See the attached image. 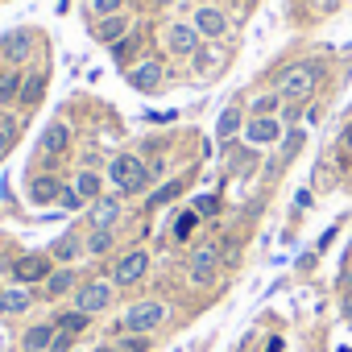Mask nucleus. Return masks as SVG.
Here are the masks:
<instances>
[{
    "label": "nucleus",
    "instance_id": "a878e982",
    "mask_svg": "<svg viewBox=\"0 0 352 352\" xmlns=\"http://www.w3.org/2000/svg\"><path fill=\"white\" fill-rule=\"evenodd\" d=\"M75 191H79V199H96V195H100V174L83 170L79 179H75Z\"/></svg>",
    "mask_w": 352,
    "mask_h": 352
},
{
    "label": "nucleus",
    "instance_id": "ddd939ff",
    "mask_svg": "<svg viewBox=\"0 0 352 352\" xmlns=\"http://www.w3.org/2000/svg\"><path fill=\"white\" fill-rule=\"evenodd\" d=\"M42 96H46V75H42V71H30V75H25V83H21L17 104H21V108H38V104H42Z\"/></svg>",
    "mask_w": 352,
    "mask_h": 352
},
{
    "label": "nucleus",
    "instance_id": "39448f33",
    "mask_svg": "<svg viewBox=\"0 0 352 352\" xmlns=\"http://www.w3.org/2000/svg\"><path fill=\"white\" fill-rule=\"evenodd\" d=\"M108 302H112V286H108V282H87V286H79V294H75V307L87 311V315L104 311Z\"/></svg>",
    "mask_w": 352,
    "mask_h": 352
},
{
    "label": "nucleus",
    "instance_id": "79ce46f5",
    "mask_svg": "<svg viewBox=\"0 0 352 352\" xmlns=\"http://www.w3.org/2000/svg\"><path fill=\"white\" fill-rule=\"evenodd\" d=\"M100 352H112V348H100Z\"/></svg>",
    "mask_w": 352,
    "mask_h": 352
},
{
    "label": "nucleus",
    "instance_id": "2f4dec72",
    "mask_svg": "<svg viewBox=\"0 0 352 352\" xmlns=\"http://www.w3.org/2000/svg\"><path fill=\"white\" fill-rule=\"evenodd\" d=\"M120 5H124V0H91L96 17H112V13H120Z\"/></svg>",
    "mask_w": 352,
    "mask_h": 352
},
{
    "label": "nucleus",
    "instance_id": "f257e3e1",
    "mask_svg": "<svg viewBox=\"0 0 352 352\" xmlns=\"http://www.w3.org/2000/svg\"><path fill=\"white\" fill-rule=\"evenodd\" d=\"M108 179L116 183V191H120V195H137V191L145 187V179H149V170H145V162H141V157L120 153V157H112V162H108Z\"/></svg>",
    "mask_w": 352,
    "mask_h": 352
},
{
    "label": "nucleus",
    "instance_id": "e433bc0d",
    "mask_svg": "<svg viewBox=\"0 0 352 352\" xmlns=\"http://www.w3.org/2000/svg\"><path fill=\"white\" fill-rule=\"evenodd\" d=\"M124 348H129V352H145V340H141V336H133V340H124Z\"/></svg>",
    "mask_w": 352,
    "mask_h": 352
},
{
    "label": "nucleus",
    "instance_id": "4be33fe9",
    "mask_svg": "<svg viewBox=\"0 0 352 352\" xmlns=\"http://www.w3.org/2000/svg\"><path fill=\"white\" fill-rule=\"evenodd\" d=\"M87 319H91V315L75 307V311H67V315H58V319H54V327H58V331H71V336H79V331L87 327Z\"/></svg>",
    "mask_w": 352,
    "mask_h": 352
},
{
    "label": "nucleus",
    "instance_id": "393cba45",
    "mask_svg": "<svg viewBox=\"0 0 352 352\" xmlns=\"http://www.w3.org/2000/svg\"><path fill=\"white\" fill-rule=\"evenodd\" d=\"M71 286H75V274H71V270H58V274H50V278H46V294H50V298L67 294Z\"/></svg>",
    "mask_w": 352,
    "mask_h": 352
},
{
    "label": "nucleus",
    "instance_id": "9d476101",
    "mask_svg": "<svg viewBox=\"0 0 352 352\" xmlns=\"http://www.w3.org/2000/svg\"><path fill=\"white\" fill-rule=\"evenodd\" d=\"M96 38H100V42H108V46L124 42V38H129V17H124V13L100 17V21H96Z\"/></svg>",
    "mask_w": 352,
    "mask_h": 352
},
{
    "label": "nucleus",
    "instance_id": "4c0bfd02",
    "mask_svg": "<svg viewBox=\"0 0 352 352\" xmlns=\"http://www.w3.org/2000/svg\"><path fill=\"white\" fill-rule=\"evenodd\" d=\"M265 352H282V340H270V348Z\"/></svg>",
    "mask_w": 352,
    "mask_h": 352
},
{
    "label": "nucleus",
    "instance_id": "4468645a",
    "mask_svg": "<svg viewBox=\"0 0 352 352\" xmlns=\"http://www.w3.org/2000/svg\"><path fill=\"white\" fill-rule=\"evenodd\" d=\"M67 141H71V124H67V120H54V124L42 133V149H46V153H63Z\"/></svg>",
    "mask_w": 352,
    "mask_h": 352
},
{
    "label": "nucleus",
    "instance_id": "b1692460",
    "mask_svg": "<svg viewBox=\"0 0 352 352\" xmlns=\"http://www.w3.org/2000/svg\"><path fill=\"white\" fill-rule=\"evenodd\" d=\"M0 50H5V54L17 63V58L30 54V38H25V34H9V38H0Z\"/></svg>",
    "mask_w": 352,
    "mask_h": 352
},
{
    "label": "nucleus",
    "instance_id": "2eb2a0df",
    "mask_svg": "<svg viewBox=\"0 0 352 352\" xmlns=\"http://www.w3.org/2000/svg\"><path fill=\"white\" fill-rule=\"evenodd\" d=\"M30 195H34V204H54V199L63 195V187H58V179H46V174H38V179L30 183Z\"/></svg>",
    "mask_w": 352,
    "mask_h": 352
},
{
    "label": "nucleus",
    "instance_id": "423d86ee",
    "mask_svg": "<svg viewBox=\"0 0 352 352\" xmlns=\"http://www.w3.org/2000/svg\"><path fill=\"white\" fill-rule=\"evenodd\" d=\"M149 270V253H129V257H120L116 261V270H112V278H116V286H133V282H141V274Z\"/></svg>",
    "mask_w": 352,
    "mask_h": 352
},
{
    "label": "nucleus",
    "instance_id": "ea45409f",
    "mask_svg": "<svg viewBox=\"0 0 352 352\" xmlns=\"http://www.w3.org/2000/svg\"><path fill=\"white\" fill-rule=\"evenodd\" d=\"M344 315H348V323H352V298H348V307H344Z\"/></svg>",
    "mask_w": 352,
    "mask_h": 352
},
{
    "label": "nucleus",
    "instance_id": "58836bf2",
    "mask_svg": "<svg viewBox=\"0 0 352 352\" xmlns=\"http://www.w3.org/2000/svg\"><path fill=\"white\" fill-rule=\"evenodd\" d=\"M344 145H348V149H352V124H348V129H344Z\"/></svg>",
    "mask_w": 352,
    "mask_h": 352
},
{
    "label": "nucleus",
    "instance_id": "f03ea898",
    "mask_svg": "<svg viewBox=\"0 0 352 352\" xmlns=\"http://www.w3.org/2000/svg\"><path fill=\"white\" fill-rule=\"evenodd\" d=\"M315 83H319V67H315V63H294V67L282 75L278 96H282L286 104H298V100H307V96L315 91Z\"/></svg>",
    "mask_w": 352,
    "mask_h": 352
},
{
    "label": "nucleus",
    "instance_id": "c756f323",
    "mask_svg": "<svg viewBox=\"0 0 352 352\" xmlns=\"http://www.w3.org/2000/svg\"><path fill=\"white\" fill-rule=\"evenodd\" d=\"M278 104H282V96H278V91H274V96H261V100H253V116H270Z\"/></svg>",
    "mask_w": 352,
    "mask_h": 352
},
{
    "label": "nucleus",
    "instance_id": "bb28decb",
    "mask_svg": "<svg viewBox=\"0 0 352 352\" xmlns=\"http://www.w3.org/2000/svg\"><path fill=\"white\" fill-rule=\"evenodd\" d=\"M195 220H199V212L191 208V212H183L179 220H174V236H179V241H187L191 232H195Z\"/></svg>",
    "mask_w": 352,
    "mask_h": 352
},
{
    "label": "nucleus",
    "instance_id": "f8f14e48",
    "mask_svg": "<svg viewBox=\"0 0 352 352\" xmlns=\"http://www.w3.org/2000/svg\"><path fill=\"white\" fill-rule=\"evenodd\" d=\"M129 83H133L137 91H153V87L162 83V63H153V58H149V63H137V67L129 71Z\"/></svg>",
    "mask_w": 352,
    "mask_h": 352
},
{
    "label": "nucleus",
    "instance_id": "a19ab883",
    "mask_svg": "<svg viewBox=\"0 0 352 352\" xmlns=\"http://www.w3.org/2000/svg\"><path fill=\"white\" fill-rule=\"evenodd\" d=\"M157 5H162V9H166V5H174V0H157Z\"/></svg>",
    "mask_w": 352,
    "mask_h": 352
},
{
    "label": "nucleus",
    "instance_id": "dca6fc26",
    "mask_svg": "<svg viewBox=\"0 0 352 352\" xmlns=\"http://www.w3.org/2000/svg\"><path fill=\"white\" fill-rule=\"evenodd\" d=\"M54 336H58V327H54V323H38V327H30V331H25V348H30V352H42V348H50V344H54Z\"/></svg>",
    "mask_w": 352,
    "mask_h": 352
},
{
    "label": "nucleus",
    "instance_id": "f704fd0d",
    "mask_svg": "<svg viewBox=\"0 0 352 352\" xmlns=\"http://www.w3.org/2000/svg\"><path fill=\"white\" fill-rule=\"evenodd\" d=\"M71 340H75L71 331H58V336H54V344H50V352H67V348H71Z\"/></svg>",
    "mask_w": 352,
    "mask_h": 352
},
{
    "label": "nucleus",
    "instance_id": "6e6552de",
    "mask_svg": "<svg viewBox=\"0 0 352 352\" xmlns=\"http://www.w3.org/2000/svg\"><path fill=\"white\" fill-rule=\"evenodd\" d=\"M195 30L204 34V38H224V30H228V17L216 9V5H204V9H195Z\"/></svg>",
    "mask_w": 352,
    "mask_h": 352
},
{
    "label": "nucleus",
    "instance_id": "7ed1b4c3",
    "mask_svg": "<svg viewBox=\"0 0 352 352\" xmlns=\"http://www.w3.org/2000/svg\"><path fill=\"white\" fill-rule=\"evenodd\" d=\"M162 319H166V302H153V298H145V302L129 307V315H124V327H129V331H137V336H145V331H153Z\"/></svg>",
    "mask_w": 352,
    "mask_h": 352
},
{
    "label": "nucleus",
    "instance_id": "a211bd4d",
    "mask_svg": "<svg viewBox=\"0 0 352 352\" xmlns=\"http://www.w3.org/2000/svg\"><path fill=\"white\" fill-rule=\"evenodd\" d=\"M17 133H21V116L5 112V116H0V153H9V149H13Z\"/></svg>",
    "mask_w": 352,
    "mask_h": 352
},
{
    "label": "nucleus",
    "instance_id": "412c9836",
    "mask_svg": "<svg viewBox=\"0 0 352 352\" xmlns=\"http://www.w3.org/2000/svg\"><path fill=\"white\" fill-rule=\"evenodd\" d=\"M236 129H241V108H224L220 120H216V141H228Z\"/></svg>",
    "mask_w": 352,
    "mask_h": 352
},
{
    "label": "nucleus",
    "instance_id": "cd10ccee",
    "mask_svg": "<svg viewBox=\"0 0 352 352\" xmlns=\"http://www.w3.org/2000/svg\"><path fill=\"white\" fill-rule=\"evenodd\" d=\"M302 141H307V133H302V129H290V133H286V145H282V162H290V157L302 149Z\"/></svg>",
    "mask_w": 352,
    "mask_h": 352
},
{
    "label": "nucleus",
    "instance_id": "9b49d317",
    "mask_svg": "<svg viewBox=\"0 0 352 352\" xmlns=\"http://www.w3.org/2000/svg\"><path fill=\"white\" fill-rule=\"evenodd\" d=\"M13 274H17V282H42V278H50V257L30 253V257H21L13 265Z\"/></svg>",
    "mask_w": 352,
    "mask_h": 352
},
{
    "label": "nucleus",
    "instance_id": "7c9ffc66",
    "mask_svg": "<svg viewBox=\"0 0 352 352\" xmlns=\"http://www.w3.org/2000/svg\"><path fill=\"white\" fill-rule=\"evenodd\" d=\"M54 257H63V261H71V257H79V241H75V236H63V241L54 245Z\"/></svg>",
    "mask_w": 352,
    "mask_h": 352
},
{
    "label": "nucleus",
    "instance_id": "5701e85b",
    "mask_svg": "<svg viewBox=\"0 0 352 352\" xmlns=\"http://www.w3.org/2000/svg\"><path fill=\"white\" fill-rule=\"evenodd\" d=\"M183 195V179H170V183H162L153 195H149V208H166L170 199H179Z\"/></svg>",
    "mask_w": 352,
    "mask_h": 352
},
{
    "label": "nucleus",
    "instance_id": "473e14b6",
    "mask_svg": "<svg viewBox=\"0 0 352 352\" xmlns=\"http://www.w3.org/2000/svg\"><path fill=\"white\" fill-rule=\"evenodd\" d=\"M216 208H220V199H216V195H199V199H195V212H199V216H212Z\"/></svg>",
    "mask_w": 352,
    "mask_h": 352
},
{
    "label": "nucleus",
    "instance_id": "72a5a7b5",
    "mask_svg": "<svg viewBox=\"0 0 352 352\" xmlns=\"http://www.w3.org/2000/svg\"><path fill=\"white\" fill-rule=\"evenodd\" d=\"M58 204H63V208H71V212H75V208H83L79 191H63V195H58Z\"/></svg>",
    "mask_w": 352,
    "mask_h": 352
},
{
    "label": "nucleus",
    "instance_id": "1a4fd4ad",
    "mask_svg": "<svg viewBox=\"0 0 352 352\" xmlns=\"http://www.w3.org/2000/svg\"><path fill=\"white\" fill-rule=\"evenodd\" d=\"M245 137H249V145H274L282 137V124L274 116H253L249 129H245Z\"/></svg>",
    "mask_w": 352,
    "mask_h": 352
},
{
    "label": "nucleus",
    "instance_id": "6ab92c4d",
    "mask_svg": "<svg viewBox=\"0 0 352 352\" xmlns=\"http://www.w3.org/2000/svg\"><path fill=\"white\" fill-rule=\"evenodd\" d=\"M21 83H25V75H17V71H0V104H13V100L21 96Z\"/></svg>",
    "mask_w": 352,
    "mask_h": 352
},
{
    "label": "nucleus",
    "instance_id": "c9c22d12",
    "mask_svg": "<svg viewBox=\"0 0 352 352\" xmlns=\"http://www.w3.org/2000/svg\"><path fill=\"white\" fill-rule=\"evenodd\" d=\"M133 50H137V38H124V42H120V46H116V58H129V54H133Z\"/></svg>",
    "mask_w": 352,
    "mask_h": 352
},
{
    "label": "nucleus",
    "instance_id": "aec40b11",
    "mask_svg": "<svg viewBox=\"0 0 352 352\" xmlns=\"http://www.w3.org/2000/svg\"><path fill=\"white\" fill-rule=\"evenodd\" d=\"M116 216H120V204H116V199H100L96 212H91V224H96V228H112Z\"/></svg>",
    "mask_w": 352,
    "mask_h": 352
},
{
    "label": "nucleus",
    "instance_id": "0eeeda50",
    "mask_svg": "<svg viewBox=\"0 0 352 352\" xmlns=\"http://www.w3.org/2000/svg\"><path fill=\"white\" fill-rule=\"evenodd\" d=\"M216 265H220V257H216V245L199 249V253L191 257V282H195V286H212V282H216Z\"/></svg>",
    "mask_w": 352,
    "mask_h": 352
},
{
    "label": "nucleus",
    "instance_id": "c85d7f7f",
    "mask_svg": "<svg viewBox=\"0 0 352 352\" xmlns=\"http://www.w3.org/2000/svg\"><path fill=\"white\" fill-rule=\"evenodd\" d=\"M87 249H91V253H108V249H112V228H96L91 241H87Z\"/></svg>",
    "mask_w": 352,
    "mask_h": 352
},
{
    "label": "nucleus",
    "instance_id": "f3484780",
    "mask_svg": "<svg viewBox=\"0 0 352 352\" xmlns=\"http://www.w3.org/2000/svg\"><path fill=\"white\" fill-rule=\"evenodd\" d=\"M30 307V290H0V315H21Z\"/></svg>",
    "mask_w": 352,
    "mask_h": 352
},
{
    "label": "nucleus",
    "instance_id": "20e7f679",
    "mask_svg": "<svg viewBox=\"0 0 352 352\" xmlns=\"http://www.w3.org/2000/svg\"><path fill=\"white\" fill-rule=\"evenodd\" d=\"M199 30L195 25H170V34H166V50L170 54H179V58H195L199 54Z\"/></svg>",
    "mask_w": 352,
    "mask_h": 352
}]
</instances>
